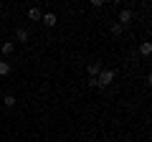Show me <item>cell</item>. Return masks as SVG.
I'll use <instances>...</instances> for the list:
<instances>
[{
  "mask_svg": "<svg viewBox=\"0 0 152 142\" xmlns=\"http://www.w3.org/2000/svg\"><path fill=\"white\" fill-rule=\"evenodd\" d=\"M114 76H117V71H112V69H102V74L96 76V86H99V89L109 86V84L114 81Z\"/></svg>",
  "mask_w": 152,
  "mask_h": 142,
  "instance_id": "obj_1",
  "label": "cell"
},
{
  "mask_svg": "<svg viewBox=\"0 0 152 142\" xmlns=\"http://www.w3.org/2000/svg\"><path fill=\"white\" fill-rule=\"evenodd\" d=\"M117 23H119L122 28H124V26H129V23H132V10H129V8H124V10L119 13V20H117Z\"/></svg>",
  "mask_w": 152,
  "mask_h": 142,
  "instance_id": "obj_2",
  "label": "cell"
},
{
  "mask_svg": "<svg viewBox=\"0 0 152 142\" xmlns=\"http://www.w3.org/2000/svg\"><path fill=\"white\" fill-rule=\"evenodd\" d=\"M28 38H31V33L26 28H15V41L18 43H28Z\"/></svg>",
  "mask_w": 152,
  "mask_h": 142,
  "instance_id": "obj_3",
  "label": "cell"
},
{
  "mask_svg": "<svg viewBox=\"0 0 152 142\" xmlns=\"http://www.w3.org/2000/svg\"><path fill=\"white\" fill-rule=\"evenodd\" d=\"M41 23H43L46 28H53V26H56V13H43V18H41Z\"/></svg>",
  "mask_w": 152,
  "mask_h": 142,
  "instance_id": "obj_4",
  "label": "cell"
},
{
  "mask_svg": "<svg viewBox=\"0 0 152 142\" xmlns=\"http://www.w3.org/2000/svg\"><path fill=\"white\" fill-rule=\"evenodd\" d=\"M89 76H91V79H96L99 76V74H102V61H96V64H89Z\"/></svg>",
  "mask_w": 152,
  "mask_h": 142,
  "instance_id": "obj_5",
  "label": "cell"
},
{
  "mask_svg": "<svg viewBox=\"0 0 152 142\" xmlns=\"http://www.w3.org/2000/svg\"><path fill=\"white\" fill-rule=\"evenodd\" d=\"M28 18H31V20H41V18H43V10H41V8H28Z\"/></svg>",
  "mask_w": 152,
  "mask_h": 142,
  "instance_id": "obj_6",
  "label": "cell"
},
{
  "mask_svg": "<svg viewBox=\"0 0 152 142\" xmlns=\"http://www.w3.org/2000/svg\"><path fill=\"white\" fill-rule=\"evenodd\" d=\"M0 51H3V53H13V51H15V43H13V41H5V43H3V46H0Z\"/></svg>",
  "mask_w": 152,
  "mask_h": 142,
  "instance_id": "obj_7",
  "label": "cell"
},
{
  "mask_svg": "<svg viewBox=\"0 0 152 142\" xmlns=\"http://www.w3.org/2000/svg\"><path fill=\"white\" fill-rule=\"evenodd\" d=\"M3 107H15V97L13 94H5L3 97Z\"/></svg>",
  "mask_w": 152,
  "mask_h": 142,
  "instance_id": "obj_8",
  "label": "cell"
},
{
  "mask_svg": "<svg viewBox=\"0 0 152 142\" xmlns=\"http://www.w3.org/2000/svg\"><path fill=\"white\" fill-rule=\"evenodd\" d=\"M10 74V64L8 61H0V76H8Z\"/></svg>",
  "mask_w": 152,
  "mask_h": 142,
  "instance_id": "obj_9",
  "label": "cell"
},
{
  "mask_svg": "<svg viewBox=\"0 0 152 142\" xmlns=\"http://www.w3.org/2000/svg\"><path fill=\"white\" fill-rule=\"evenodd\" d=\"M140 53H142V56H150V53H152V43H142V46H140Z\"/></svg>",
  "mask_w": 152,
  "mask_h": 142,
  "instance_id": "obj_10",
  "label": "cell"
},
{
  "mask_svg": "<svg viewBox=\"0 0 152 142\" xmlns=\"http://www.w3.org/2000/svg\"><path fill=\"white\" fill-rule=\"evenodd\" d=\"M122 31H124V28H122L119 23H114V26H112V33H114V36H122Z\"/></svg>",
  "mask_w": 152,
  "mask_h": 142,
  "instance_id": "obj_11",
  "label": "cell"
},
{
  "mask_svg": "<svg viewBox=\"0 0 152 142\" xmlns=\"http://www.w3.org/2000/svg\"><path fill=\"white\" fill-rule=\"evenodd\" d=\"M124 142H134V140H124Z\"/></svg>",
  "mask_w": 152,
  "mask_h": 142,
  "instance_id": "obj_12",
  "label": "cell"
},
{
  "mask_svg": "<svg viewBox=\"0 0 152 142\" xmlns=\"http://www.w3.org/2000/svg\"><path fill=\"white\" fill-rule=\"evenodd\" d=\"M0 112H3V107H0Z\"/></svg>",
  "mask_w": 152,
  "mask_h": 142,
  "instance_id": "obj_13",
  "label": "cell"
}]
</instances>
